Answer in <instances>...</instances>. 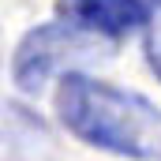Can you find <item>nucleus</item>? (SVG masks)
<instances>
[{"label": "nucleus", "instance_id": "obj_1", "mask_svg": "<svg viewBox=\"0 0 161 161\" xmlns=\"http://www.w3.org/2000/svg\"><path fill=\"white\" fill-rule=\"evenodd\" d=\"M60 124L97 150L120 158H154L161 146V113L142 94L68 71L56 86Z\"/></svg>", "mask_w": 161, "mask_h": 161}, {"label": "nucleus", "instance_id": "obj_4", "mask_svg": "<svg viewBox=\"0 0 161 161\" xmlns=\"http://www.w3.org/2000/svg\"><path fill=\"white\" fill-rule=\"evenodd\" d=\"M146 60H150L154 75L161 79V15L154 19V26H150V34H146Z\"/></svg>", "mask_w": 161, "mask_h": 161}, {"label": "nucleus", "instance_id": "obj_3", "mask_svg": "<svg viewBox=\"0 0 161 161\" xmlns=\"http://www.w3.org/2000/svg\"><path fill=\"white\" fill-rule=\"evenodd\" d=\"M56 11L68 26L105 38H124L146 23V8L139 0H56Z\"/></svg>", "mask_w": 161, "mask_h": 161}, {"label": "nucleus", "instance_id": "obj_2", "mask_svg": "<svg viewBox=\"0 0 161 161\" xmlns=\"http://www.w3.org/2000/svg\"><path fill=\"white\" fill-rule=\"evenodd\" d=\"M71 53H86V41L75 34V26L49 23V26L30 30V34L23 38V45L15 49V64H11L15 82H19L26 94L41 90V82L49 79V71H53L56 64H64Z\"/></svg>", "mask_w": 161, "mask_h": 161}, {"label": "nucleus", "instance_id": "obj_5", "mask_svg": "<svg viewBox=\"0 0 161 161\" xmlns=\"http://www.w3.org/2000/svg\"><path fill=\"white\" fill-rule=\"evenodd\" d=\"M158 4H161V0H158Z\"/></svg>", "mask_w": 161, "mask_h": 161}]
</instances>
